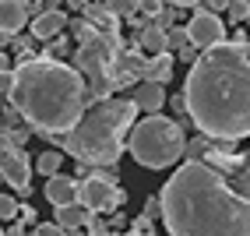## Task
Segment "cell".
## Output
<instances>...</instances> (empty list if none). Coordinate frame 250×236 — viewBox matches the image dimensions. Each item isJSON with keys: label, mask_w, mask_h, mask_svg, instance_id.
Listing matches in <instances>:
<instances>
[{"label": "cell", "mask_w": 250, "mask_h": 236, "mask_svg": "<svg viewBox=\"0 0 250 236\" xmlns=\"http://www.w3.org/2000/svg\"><path fill=\"white\" fill-rule=\"evenodd\" d=\"M78 205H85L92 215H113L124 205V191L116 187L113 173L99 170V173H88L85 180H78Z\"/></svg>", "instance_id": "obj_7"}, {"label": "cell", "mask_w": 250, "mask_h": 236, "mask_svg": "<svg viewBox=\"0 0 250 236\" xmlns=\"http://www.w3.org/2000/svg\"><path fill=\"white\" fill-rule=\"evenodd\" d=\"M120 32H95L88 43L78 46L74 53V71L85 78L92 103L99 99H113V92H120V78H116V60L124 53Z\"/></svg>", "instance_id": "obj_6"}, {"label": "cell", "mask_w": 250, "mask_h": 236, "mask_svg": "<svg viewBox=\"0 0 250 236\" xmlns=\"http://www.w3.org/2000/svg\"><path fill=\"white\" fill-rule=\"evenodd\" d=\"M226 11H229V18H232V21H236V25L250 18V4H247V0H232V4H229Z\"/></svg>", "instance_id": "obj_21"}, {"label": "cell", "mask_w": 250, "mask_h": 236, "mask_svg": "<svg viewBox=\"0 0 250 236\" xmlns=\"http://www.w3.org/2000/svg\"><path fill=\"white\" fill-rule=\"evenodd\" d=\"M169 106L180 113V120H183V113H187V103H183V95H173V99H169Z\"/></svg>", "instance_id": "obj_26"}, {"label": "cell", "mask_w": 250, "mask_h": 236, "mask_svg": "<svg viewBox=\"0 0 250 236\" xmlns=\"http://www.w3.org/2000/svg\"><path fill=\"white\" fill-rule=\"evenodd\" d=\"M169 236H250V166L183 162L159 191Z\"/></svg>", "instance_id": "obj_1"}, {"label": "cell", "mask_w": 250, "mask_h": 236, "mask_svg": "<svg viewBox=\"0 0 250 236\" xmlns=\"http://www.w3.org/2000/svg\"><path fill=\"white\" fill-rule=\"evenodd\" d=\"M63 28H67V14H63V11L39 14V18L32 21V39H42V43H49V39H57Z\"/></svg>", "instance_id": "obj_13"}, {"label": "cell", "mask_w": 250, "mask_h": 236, "mask_svg": "<svg viewBox=\"0 0 250 236\" xmlns=\"http://www.w3.org/2000/svg\"><path fill=\"white\" fill-rule=\"evenodd\" d=\"M11 218H18V201L14 194H0V222H11Z\"/></svg>", "instance_id": "obj_20"}, {"label": "cell", "mask_w": 250, "mask_h": 236, "mask_svg": "<svg viewBox=\"0 0 250 236\" xmlns=\"http://www.w3.org/2000/svg\"><path fill=\"white\" fill-rule=\"evenodd\" d=\"M226 21L219 18V14H208V11H194V18L187 21V39L194 49H211L226 43Z\"/></svg>", "instance_id": "obj_8"}, {"label": "cell", "mask_w": 250, "mask_h": 236, "mask_svg": "<svg viewBox=\"0 0 250 236\" xmlns=\"http://www.w3.org/2000/svg\"><path fill=\"white\" fill-rule=\"evenodd\" d=\"M103 236H120V233H103Z\"/></svg>", "instance_id": "obj_31"}, {"label": "cell", "mask_w": 250, "mask_h": 236, "mask_svg": "<svg viewBox=\"0 0 250 236\" xmlns=\"http://www.w3.org/2000/svg\"><path fill=\"white\" fill-rule=\"evenodd\" d=\"M67 53H71V43L63 39V36L49 39V46L42 49V57H46V60H57V64H60V57H67Z\"/></svg>", "instance_id": "obj_19"}, {"label": "cell", "mask_w": 250, "mask_h": 236, "mask_svg": "<svg viewBox=\"0 0 250 236\" xmlns=\"http://www.w3.org/2000/svg\"><path fill=\"white\" fill-rule=\"evenodd\" d=\"M60 166H63V155H60V151H42V155L36 159V170H39L46 180L60 176Z\"/></svg>", "instance_id": "obj_17"}, {"label": "cell", "mask_w": 250, "mask_h": 236, "mask_svg": "<svg viewBox=\"0 0 250 236\" xmlns=\"http://www.w3.org/2000/svg\"><path fill=\"white\" fill-rule=\"evenodd\" d=\"M127 236H155V233H152V229H130Z\"/></svg>", "instance_id": "obj_30"}, {"label": "cell", "mask_w": 250, "mask_h": 236, "mask_svg": "<svg viewBox=\"0 0 250 236\" xmlns=\"http://www.w3.org/2000/svg\"><path fill=\"white\" fill-rule=\"evenodd\" d=\"M130 103L138 106V113H148V116H159L162 103H166V92L159 85H148V81H141V85L134 88V95H130Z\"/></svg>", "instance_id": "obj_12"}, {"label": "cell", "mask_w": 250, "mask_h": 236, "mask_svg": "<svg viewBox=\"0 0 250 236\" xmlns=\"http://www.w3.org/2000/svg\"><path fill=\"white\" fill-rule=\"evenodd\" d=\"M4 236H25V226L18 222V218H14V226H7V229H4Z\"/></svg>", "instance_id": "obj_27"}, {"label": "cell", "mask_w": 250, "mask_h": 236, "mask_svg": "<svg viewBox=\"0 0 250 236\" xmlns=\"http://www.w3.org/2000/svg\"><path fill=\"white\" fill-rule=\"evenodd\" d=\"M138 106L130 99H99L85 109V116L63 134L60 148L71 151V159L81 166H113L127 148V130L134 127Z\"/></svg>", "instance_id": "obj_4"}, {"label": "cell", "mask_w": 250, "mask_h": 236, "mask_svg": "<svg viewBox=\"0 0 250 236\" xmlns=\"http://www.w3.org/2000/svg\"><path fill=\"white\" fill-rule=\"evenodd\" d=\"M42 197H46L53 208L74 205V201H78V180H74V176H63V173H60V176H53V180H46Z\"/></svg>", "instance_id": "obj_10"}, {"label": "cell", "mask_w": 250, "mask_h": 236, "mask_svg": "<svg viewBox=\"0 0 250 236\" xmlns=\"http://www.w3.org/2000/svg\"><path fill=\"white\" fill-rule=\"evenodd\" d=\"M0 236H4V229H0Z\"/></svg>", "instance_id": "obj_33"}, {"label": "cell", "mask_w": 250, "mask_h": 236, "mask_svg": "<svg viewBox=\"0 0 250 236\" xmlns=\"http://www.w3.org/2000/svg\"><path fill=\"white\" fill-rule=\"evenodd\" d=\"M190 46V39H187V28H169L166 32V53H183V49Z\"/></svg>", "instance_id": "obj_18"}, {"label": "cell", "mask_w": 250, "mask_h": 236, "mask_svg": "<svg viewBox=\"0 0 250 236\" xmlns=\"http://www.w3.org/2000/svg\"><path fill=\"white\" fill-rule=\"evenodd\" d=\"M18 218H21V222H36V212H32V208H18Z\"/></svg>", "instance_id": "obj_28"}, {"label": "cell", "mask_w": 250, "mask_h": 236, "mask_svg": "<svg viewBox=\"0 0 250 236\" xmlns=\"http://www.w3.org/2000/svg\"><path fill=\"white\" fill-rule=\"evenodd\" d=\"M28 25V7L21 0H0V36H21V28Z\"/></svg>", "instance_id": "obj_9"}, {"label": "cell", "mask_w": 250, "mask_h": 236, "mask_svg": "<svg viewBox=\"0 0 250 236\" xmlns=\"http://www.w3.org/2000/svg\"><path fill=\"white\" fill-rule=\"evenodd\" d=\"M32 43H36L32 36H14V49L21 53V60H32Z\"/></svg>", "instance_id": "obj_22"}, {"label": "cell", "mask_w": 250, "mask_h": 236, "mask_svg": "<svg viewBox=\"0 0 250 236\" xmlns=\"http://www.w3.org/2000/svg\"><path fill=\"white\" fill-rule=\"evenodd\" d=\"M173 78V57L169 53H162V57H148V67H145V78L141 81H148V85H166V81Z\"/></svg>", "instance_id": "obj_15"}, {"label": "cell", "mask_w": 250, "mask_h": 236, "mask_svg": "<svg viewBox=\"0 0 250 236\" xmlns=\"http://www.w3.org/2000/svg\"><path fill=\"white\" fill-rule=\"evenodd\" d=\"M138 49H141V53H152V57H162L166 53V28L155 25V21H141V28H138Z\"/></svg>", "instance_id": "obj_14"}, {"label": "cell", "mask_w": 250, "mask_h": 236, "mask_svg": "<svg viewBox=\"0 0 250 236\" xmlns=\"http://www.w3.org/2000/svg\"><path fill=\"white\" fill-rule=\"evenodd\" d=\"M36 236H67L57 222H42V226H36Z\"/></svg>", "instance_id": "obj_23"}, {"label": "cell", "mask_w": 250, "mask_h": 236, "mask_svg": "<svg viewBox=\"0 0 250 236\" xmlns=\"http://www.w3.org/2000/svg\"><path fill=\"white\" fill-rule=\"evenodd\" d=\"M141 215L148 218V222H152L155 215H162V205H159V197H148V205H145V212H141Z\"/></svg>", "instance_id": "obj_24"}, {"label": "cell", "mask_w": 250, "mask_h": 236, "mask_svg": "<svg viewBox=\"0 0 250 236\" xmlns=\"http://www.w3.org/2000/svg\"><path fill=\"white\" fill-rule=\"evenodd\" d=\"M183 103L205 138L219 145L250 138V43L201 49L183 81Z\"/></svg>", "instance_id": "obj_2"}, {"label": "cell", "mask_w": 250, "mask_h": 236, "mask_svg": "<svg viewBox=\"0 0 250 236\" xmlns=\"http://www.w3.org/2000/svg\"><path fill=\"white\" fill-rule=\"evenodd\" d=\"M32 236H36V233H32Z\"/></svg>", "instance_id": "obj_34"}, {"label": "cell", "mask_w": 250, "mask_h": 236, "mask_svg": "<svg viewBox=\"0 0 250 236\" xmlns=\"http://www.w3.org/2000/svg\"><path fill=\"white\" fill-rule=\"evenodd\" d=\"M85 21L95 28V32H120V25H116V18L103 7V4H88L85 7Z\"/></svg>", "instance_id": "obj_16"}, {"label": "cell", "mask_w": 250, "mask_h": 236, "mask_svg": "<svg viewBox=\"0 0 250 236\" xmlns=\"http://www.w3.org/2000/svg\"><path fill=\"white\" fill-rule=\"evenodd\" d=\"M183 145H187V134L169 116H145L141 124L130 127V138H127L130 155L145 170H169V166H176L183 159Z\"/></svg>", "instance_id": "obj_5"}, {"label": "cell", "mask_w": 250, "mask_h": 236, "mask_svg": "<svg viewBox=\"0 0 250 236\" xmlns=\"http://www.w3.org/2000/svg\"><path fill=\"white\" fill-rule=\"evenodd\" d=\"M14 85L7 92L11 109L28 124V130L63 138L92 106L88 85L71 64L32 57L14 67Z\"/></svg>", "instance_id": "obj_3"}, {"label": "cell", "mask_w": 250, "mask_h": 236, "mask_svg": "<svg viewBox=\"0 0 250 236\" xmlns=\"http://www.w3.org/2000/svg\"><path fill=\"white\" fill-rule=\"evenodd\" d=\"M7 71H11V57L0 49V74H7Z\"/></svg>", "instance_id": "obj_29"}, {"label": "cell", "mask_w": 250, "mask_h": 236, "mask_svg": "<svg viewBox=\"0 0 250 236\" xmlns=\"http://www.w3.org/2000/svg\"><path fill=\"white\" fill-rule=\"evenodd\" d=\"M0 183H4V176H0Z\"/></svg>", "instance_id": "obj_32"}, {"label": "cell", "mask_w": 250, "mask_h": 236, "mask_svg": "<svg viewBox=\"0 0 250 236\" xmlns=\"http://www.w3.org/2000/svg\"><path fill=\"white\" fill-rule=\"evenodd\" d=\"M11 85H14V74H11V71H7V74H0V95H7Z\"/></svg>", "instance_id": "obj_25"}, {"label": "cell", "mask_w": 250, "mask_h": 236, "mask_svg": "<svg viewBox=\"0 0 250 236\" xmlns=\"http://www.w3.org/2000/svg\"><path fill=\"white\" fill-rule=\"evenodd\" d=\"M53 222H57L63 233H67V236H74L78 229H85V226L92 222V212H88L85 205H78V201H74V205L57 208V218H53Z\"/></svg>", "instance_id": "obj_11"}]
</instances>
